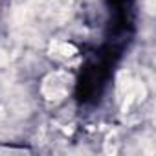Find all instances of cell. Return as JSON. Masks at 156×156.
Returning a JSON list of instances; mask_svg holds the SVG:
<instances>
[{
	"mask_svg": "<svg viewBox=\"0 0 156 156\" xmlns=\"http://www.w3.org/2000/svg\"><path fill=\"white\" fill-rule=\"evenodd\" d=\"M72 85H73L72 73H68L64 70H55V72H50L42 79V83H41V94H42V98L46 101L59 103V101H62L70 94Z\"/></svg>",
	"mask_w": 156,
	"mask_h": 156,
	"instance_id": "1",
	"label": "cell"
},
{
	"mask_svg": "<svg viewBox=\"0 0 156 156\" xmlns=\"http://www.w3.org/2000/svg\"><path fill=\"white\" fill-rule=\"evenodd\" d=\"M50 53L55 57V59H61V61H68L72 57L77 55V48L72 44V42H66V41H53L50 44Z\"/></svg>",
	"mask_w": 156,
	"mask_h": 156,
	"instance_id": "2",
	"label": "cell"
},
{
	"mask_svg": "<svg viewBox=\"0 0 156 156\" xmlns=\"http://www.w3.org/2000/svg\"><path fill=\"white\" fill-rule=\"evenodd\" d=\"M132 79H130V75L127 73V72H121L119 73V77H118V94H119V99L130 90V87H132Z\"/></svg>",
	"mask_w": 156,
	"mask_h": 156,
	"instance_id": "3",
	"label": "cell"
},
{
	"mask_svg": "<svg viewBox=\"0 0 156 156\" xmlns=\"http://www.w3.org/2000/svg\"><path fill=\"white\" fill-rule=\"evenodd\" d=\"M105 152L107 154H116L118 152V141L114 136H110L107 141H105Z\"/></svg>",
	"mask_w": 156,
	"mask_h": 156,
	"instance_id": "4",
	"label": "cell"
},
{
	"mask_svg": "<svg viewBox=\"0 0 156 156\" xmlns=\"http://www.w3.org/2000/svg\"><path fill=\"white\" fill-rule=\"evenodd\" d=\"M8 62H9V55L4 50H0V66H6Z\"/></svg>",
	"mask_w": 156,
	"mask_h": 156,
	"instance_id": "5",
	"label": "cell"
},
{
	"mask_svg": "<svg viewBox=\"0 0 156 156\" xmlns=\"http://www.w3.org/2000/svg\"><path fill=\"white\" fill-rule=\"evenodd\" d=\"M0 152H6V154H8V152H19V154H22V152H28V151H22V149H17V151H15V149H4V147H2V149H0Z\"/></svg>",
	"mask_w": 156,
	"mask_h": 156,
	"instance_id": "6",
	"label": "cell"
}]
</instances>
